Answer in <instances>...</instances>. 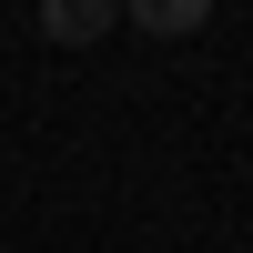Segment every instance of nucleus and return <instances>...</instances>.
I'll use <instances>...</instances> for the list:
<instances>
[{"label":"nucleus","mask_w":253,"mask_h":253,"mask_svg":"<svg viewBox=\"0 0 253 253\" xmlns=\"http://www.w3.org/2000/svg\"><path fill=\"white\" fill-rule=\"evenodd\" d=\"M112 20H122V0H41V31L71 41V51H81V41H101Z\"/></svg>","instance_id":"nucleus-1"},{"label":"nucleus","mask_w":253,"mask_h":253,"mask_svg":"<svg viewBox=\"0 0 253 253\" xmlns=\"http://www.w3.org/2000/svg\"><path fill=\"white\" fill-rule=\"evenodd\" d=\"M122 10H132V31L182 41V31H203V20H213V0H122Z\"/></svg>","instance_id":"nucleus-2"}]
</instances>
